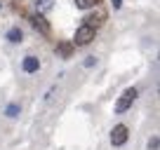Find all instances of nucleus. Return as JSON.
Wrapping results in <instances>:
<instances>
[{
	"instance_id": "1",
	"label": "nucleus",
	"mask_w": 160,
	"mask_h": 150,
	"mask_svg": "<svg viewBox=\"0 0 160 150\" xmlns=\"http://www.w3.org/2000/svg\"><path fill=\"white\" fill-rule=\"evenodd\" d=\"M94 35H97V28H94V26L82 24L78 30H75V35H73V45H75V47H85V45H90V42L94 40Z\"/></svg>"
},
{
	"instance_id": "2",
	"label": "nucleus",
	"mask_w": 160,
	"mask_h": 150,
	"mask_svg": "<svg viewBox=\"0 0 160 150\" xmlns=\"http://www.w3.org/2000/svg\"><path fill=\"white\" fill-rule=\"evenodd\" d=\"M134 99H137V89H134V87L125 89L122 94H120L118 103H115V113H118V115H122L125 110H130V108H132V103H134Z\"/></svg>"
},
{
	"instance_id": "3",
	"label": "nucleus",
	"mask_w": 160,
	"mask_h": 150,
	"mask_svg": "<svg viewBox=\"0 0 160 150\" xmlns=\"http://www.w3.org/2000/svg\"><path fill=\"white\" fill-rule=\"evenodd\" d=\"M127 138H130V129L125 124H115L113 131H111V145L113 148H120V145H125Z\"/></svg>"
},
{
	"instance_id": "4",
	"label": "nucleus",
	"mask_w": 160,
	"mask_h": 150,
	"mask_svg": "<svg viewBox=\"0 0 160 150\" xmlns=\"http://www.w3.org/2000/svg\"><path fill=\"white\" fill-rule=\"evenodd\" d=\"M21 70H24L26 75L38 73V70H40V59H38V56H33V54L24 56V61H21Z\"/></svg>"
},
{
	"instance_id": "5",
	"label": "nucleus",
	"mask_w": 160,
	"mask_h": 150,
	"mask_svg": "<svg viewBox=\"0 0 160 150\" xmlns=\"http://www.w3.org/2000/svg\"><path fill=\"white\" fill-rule=\"evenodd\" d=\"M31 24H33V26H35V28H38L42 35L50 33V24L45 21V16H42V14H33V16H31Z\"/></svg>"
},
{
	"instance_id": "6",
	"label": "nucleus",
	"mask_w": 160,
	"mask_h": 150,
	"mask_svg": "<svg viewBox=\"0 0 160 150\" xmlns=\"http://www.w3.org/2000/svg\"><path fill=\"white\" fill-rule=\"evenodd\" d=\"M5 38L12 42V45H17V42H21V40H24V33H21V28H19V26H12V28L5 33Z\"/></svg>"
},
{
	"instance_id": "7",
	"label": "nucleus",
	"mask_w": 160,
	"mask_h": 150,
	"mask_svg": "<svg viewBox=\"0 0 160 150\" xmlns=\"http://www.w3.org/2000/svg\"><path fill=\"white\" fill-rule=\"evenodd\" d=\"M97 2L99 0H75L78 10H92V7H97Z\"/></svg>"
},
{
	"instance_id": "8",
	"label": "nucleus",
	"mask_w": 160,
	"mask_h": 150,
	"mask_svg": "<svg viewBox=\"0 0 160 150\" xmlns=\"http://www.w3.org/2000/svg\"><path fill=\"white\" fill-rule=\"evenodd\" d=\"M19 113H21L19 103H10V105H7V108H5V115H7V117H17V115H19Z\"/></svg>"
},
{
	"instance_id": "9",
	"label": "nucleus",
	"mask_w": 160,
	"mask_h": 150,
	"mask_svg": "<svg viewBox=\"0 0 160 150\" xmlns=\"http://www.w3.org/2000/svg\"><path fill=\"white\" fill-rule=\"evenodd\" d=\"M35 7L40 12H47V10H52V0H35Z\"/></svg>"
},
{
	"instance_id": "10",
	"label": "nucleus",
	"mask_w": 160,
	"mask_h": 150,
	"mask_svg": "<svg viewBox=\"0 0 160 150\" xmlns=\"http://www.w3.org/2000/svg\"><path fill=\"white\" fill-rule=\"evenodd\" d=\"M54 94H57V85H52V87H50V89H47V94H45V96H42V101H45V103H50V101H52V99H54Z\"/></svg>"
},
{
	"instance_id": "11",
	"label": "nucleus",
	"mask_w": 160,
	"mask_h": 150,
	"mask_svg": "<svg viewBox=\"0 0 160 150\" xmlns=\"http://www.w3.org/2000/svg\"><path fill=\"white\" fill-rule=\"evenodd\" d=\"M82 66H85V68H92V66H97V59H94V56H87Z\"/></svg>"
},
{
	"instance_id": "12",
	"label": "nucleus",
	"mask_w": 160,
	"mask_h": 150,
	"mask_svg": "<svg viewBox=\"0 0 160 150\" xmlns=\"http://www.w3.org/2000/svg\"><path fill=\"white\" fill-rule=\"evenodd\" d=\"M148 150H158V136H153V138L148 141Z\"/></svg>"
},
{
	"instance_id": "13",
	"label": "nucleus",
	"mask_w": 160,
	"mask_h": 150,
	"mask_svg": "<svg viewBox=\"0 0 160 150\" xmlns=\"http://www.w3.org/2000/svg\"><path fill=\"white\" fill-rule=\"evenodd\" d=\"M59 52H61V54H64V56H68V52H71V47H68V45H61V47H59Z\"/></svg>"
},
{
	"instance_id": "14",
	"label": "nucleus",
	"mask_w": 160,
	"mask_h": 150,
	"mask_svg": "<svg viewBox=\"0 0 160 150\" xmlns=\"http://www.w3.org/2000/svg\"><path fill=\"white\" fill-rule=\"evenodd\" d=\"M113 7H115V10H120V7H122V0H113Z\"/></svg>"
}]
</instances>
